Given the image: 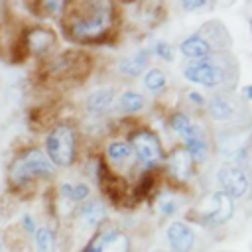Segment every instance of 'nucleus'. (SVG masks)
I'll return each instance as SVG.
<instances>
[{"label":"nucleus","instance_id":"13","mask_svg":"<svg viewBox=\"0 0 252 252\" xmlns=\"http://www.w3.org/2000/svg\"><path fill=\"white\" fill-rule=\"evenodd\" d=\"M148 57H150L148 49H140V51H136V53L124 57V59L120 61L118 69H120V73L128 75V77H136V75H140V73L146 69V65H148Z\"/></svg>","mask_w":252,"mask_h":252},{"label":"nucleus","instance_id":"18","mask_svg":"<svg viewBox=\"0 0 252 252\" xmlns=\"http://www.w3.org/2000/svg\"><path fill=\"white\" fill-rule=\"evenodd\" d=\"M118 106H120L122 112H128V114L138 112V110L144 108V96L140 93H136V91H126V93L120 94Z\"/></svg>","mask_w":252,"mask_h":252},{"label":"nucleus","instance_id":"21","mask_svg":"<svg viewBox=\"0 0 252 252\" xmlns=\"http://www.w3.org/2000/svg\"><path fill=\"white\" fill-rule=\"evenodd\" d=\"M33 234H35V250L37 252H53V248H55V236H53L51 228L39 226Z\"/></svg>","mask_w":252,"mask_h":252},{"label":"nucleus","instance_id":"5","mask_svg":"<svg viewBox=\"0 0 252 252\" xmlns=\"http://www.w3.org/2000/svg\"><path fill=\"white\" fill-rule=\"evenodd\" d=\"M128 144L132 146V152L138 156V161L142 163V167H154L163 158L159 140L150 130H138L136 134H132Z\"/></svg>","mask_w":252,"mask_h":252},{"label":"nucleus","instance_id":"29","mask_svg":"<svg viewBox=\"0 0 252 252\" xmlns=\"http://www.w3.org/2000/svg\"><path fill=\"white\" fill-rule=\"evenodd\" d=\"M0 250H2V244H0Z\"/></svg>","mask_w":252,"mask_h":252},{"label":"nucleus","instance_id":"27","mask_svg":"<svg viewBox=\"0 0 252 252\" xmlns=\"http://www.w3.org/2000/svg\"><path fill=\"white\" fill-rule=\"evenodd\" d=\"M189 96H191V100H193L195 104H205V100H203V96H201L199 93H189Z\"/></svg>","mask_w":252,"mask_h":252},{"label":"nucleus","instance_id":"10","mask_svg":"<svg viewBox=\"0 0 252 252\" xmlns=\"http://www.w3.org/2000/svg\"><path fill=\"white\" fill-rule=\"evenodd\" d=\"M24 41H26L28 51H32V53H45V51H49L55 45V33L51 30H47V28L35 26V28L26 32Z\"/></svg>","mask_w":252,"mask_h":252},{"label":"nucleus","instance_id":"19","mask_svg":"<svg viewBox=\"0 0 252 252\" xmlns=\"http://www.w3.org/2000/svg\"><path fill=\"white\" fill-rule=\"evenodd\" d=\"M144 87L152 93H161L165 87H167V77L161 69H150L146 75H144Z\"/></svg>","mask_w":252,"mask_h":252},{"label":"nucleus","instance_id":"7","mask_svg":"<svg viewBox=\"0 0 252 252\" xmlns=\"http://www.w3.org/2000/svg\"><path fill=\"white\" fill-rule=\"evenodd\" d=\"M128 236H124L116 228H104L93 236V240L85 246L83 252H128Z\"/></svg>","mask_w":252,"mask_h":252},{"label":"nucleus","instance_id":"23","mask_svg":"<svg viewBox=\"0 0 252 252\" xmlns=\"http://www.w3.org/2000/svg\"><path fill=\"white\" fill-rule=\"evenodd\" d=\"M183 150L189 154L191 159H203L207 156V142L203 138H193V140H187Z\"/></svg>","mask_w":252,"mask_h":252},{"label":"nucleus","instance_id":"20","mask_svg":"<svg viewBox=\"0 0 252 252\" xmlns=\"http://www.w3.org/2000/svg\"><path fill=\"white\" fill-rule=\"evenodd\" d=\"M59 191H61V195H63L65 199L75 201V203L85 201V199L89 197V193H91L89 185H85V183H63V185L59 187Z\"/></svg>","mask_w":252,"mask_h":252},{"label":"nucleus","instance_id":"26","mask_svg":"<svg viewBox=\"0 0 252 252\" xmlns=\"http://www.w3.org/2000/svg\"><path fill=\"white\" fill-rule=\"evenodd\" d=\"M205 2H183V8L185 10H197V8H203Z\"/></svg>","mask_w":252,"mask_h":252},{"label":"nucleus","instance_id":"24","mask_svg":"<svg viewBox=\"0 0 252 252\" xmlns=\"http://www.w3.org/2000/svg\"><path fill=\"white\" fill-rule=\"evenodd\" d=\"M156 55L165 59V61H171L173 59V53H171V47L165 43V41H158L156 43Z\"/></svg>","mask_w":252,"mask_h":252},{"label":"nucleus","instance_id":"8","mask_svg":"<svg viewBox=\"0 0 252 252\" xmlns=\"http://www.w3.org/2000/svg\"><path fill=\"white\" fill-rule=\"evenodd\" d=\"M232 213H234V201L222 191H217L211 195L209 207L203 213V219L209 224H222L232 217Z\"/></svg>","mask_w":252,"mask_h":252},{"label":"nucleus","instance_id":"9","mask_svg":"<svg viewBox=\"0 0 252 252\" xmlns=\"http://www.w3.org/2000/svg\"><path fill=\"white\" fill-rule=\"evenodd\" d=\"M167 244L173 252H191L195 246V232L189 224L175 220L165 228Z\"/></svg>","mask_w":252,"mask_h":252},{"label":"nucleus","instance_id":"11","mask_svg":"<svg viewBox=\"0 0 252 252\" xmlns=\"http://www.w3.org/2000/svg\"><path fill=\"white\" fill-rule=\"evenodd\" d=\"M179 51L189 57L191 61H197V59H205V57H211L213 55V45L201 35V33H193L189 37H185L181 43H179Z\"/></svg>","mask_w":252,"mask_h":252},{"label":"nucleus","instance_id":"2","mask_svg":"<svg viewBox=\"0 0 252 252\" xmlns=\"http://www.w3.org/2000/svg\"><path fill=\"white\" fill-rule=\"evenodd\" d=\"M228 69L220 57H205V59H197V61H189L185 67H183V77L189 81V83H195V85H201L205 89H217V87H222L230 75H228Z\"/></svg>","mask_w":252,"mask_h":252},{"label":"nucleus","instance_id":"14","mask_svg":"<svg viewBox=\"0 0 252 252\" xmlns=\"http://www.w3.org/2000/svg\"><path fill=\"white\" fill-rule=\"evenodd\" d=\"M171 128L187 142V140H193V138H201V130L191 122V118L183 112H175L171 116Z\"/></svg>","mask_w":252,"mask_h":252},{"label":"nucleus","instance_id":"28","mask_svg":"<svg viewBox=\"0 0 252 252\" xmlns=\"http://www.w3.org/2000/svg\"><path fill=\"white\" fill-rule=\"evenodd\" d=\"M244 96H246V98H252V85H248V87L244 89Z\"/></svg>","mask_w":252,"mask_h":252},{"label":"nucleus","instance_id":"25","mask_svg":"<svg viewBox=\"0 0 252 252\" xmlns=\"http://www.w3.org/2000/svg\"><path fill=\"white\" fill-rule=\"evenodd\" d=\"M22 226L26 228V232H35V230H37V228H35V220H33L32 215H24V217H22Z\"/></svg>","mask_w":252,"mask_h":252},{"label":"nucleus","instance_id":"15","mask_svg":"<svg viewBox=\"0 0 252 252\" xmlns=\"http://www.w3.org/2000/svg\"><path fill=\"white\" fill-rule=\"evenodd\" d=\"M112 96H114V91L112 89H98V91L91 93L89 98H87V110L89 112H94V114L104 112L112 104Z\"/></svg>","mask_w":252,"mask_h":252},{"label":"nucleus","instance_id":"17","mask_svg":"<svg viewBox=\"0 0 252 252\" xmlns=\"http://www.w3.org/2000/svg\"><path fill=\"white\" fill-rule=\"evenodd\" d=\"M104 213H106V211H104V205H102L100 201H89L87 205H83V207L79 209L81 220L87 222V224H91V226L98 224V222L102 220Z\"/></svg>","mask_w":252,"mask_h":252},{"label":"nucleus","instance_id":"3","mask_svg":"<svg viewBox=\"0 0 252 252\" xmlns=\"http://www.w3.org/2000/svg\"><path fill=\"white\" fill-rule=\"evenodd\" d=\"M55 171V165L47 159V156L37 150V148H30L26 150L18 159H14V163L10 165V177L14 183L24 185L26 181L33 179V177H51Z\"/></svg>","mask_w":252,"mask_h":252},{"label":"nucleus","instance_id":"1","mask_svg":"<svg viewBox=\"0 0 252 252\" xmlns=\"http://www.w3.org/2000/svg\"><path fill=\"white\" fill-rule=\"evenodd\" d=\"M112 26V10L100 2H75L67 6L63 30L71 39L93 41L102 37Z\"/></svg>","mask_w":252,"mask_h":252},{"label":"nucleus","instance_id":"6","mask_svg":"<svg viewBox=\"0 0 252 252\" xmlns=\"http://www.w3.org/2000/svg\"><path fill=\"white\" fill-rule=\"evenodd\" d=\"M217 181L224 195H228L232 201L242 199L250 189V177L240 165H222L217 173Z\"/></svg>","mask_w":252,"mask_h":252},{"label":"nucleus","instance_id":"22","mask_svg":"<svg viewBox=\"0 0 252 252\" xmlns=\"http://www.w3.org/2000/svg\"><path fill=\"white\" fill-rule=\"evenodd\" d=\"M130 154H132V146L128 142H110L106 146V156L112 161H122L126 158H130Z\"/></svg>","mask_w":252,"mask_h":252},{"label":"nucleus","instance_id":"4","mask_svg":"<svg viewBox=\"0 0 252 252\" xmlns=\"http://www.w3.org/2000/svg\"><path fill=\"white\" fill-rule=\"evenodd\" d=\"M75 130L69 124H57L45 138V156L53 165L67 167L75 161Z\"/></svg>","mask_w":252,"mask_h":252},{"label":"nucleus","instance_id":"12","mask_svg":"<svg viewBox=\"0 0 252 252\" xmlns=\"http://www.w3.org/2000/svg\"><path fill=\"white\" fill-rule=\"evenodd\" d=\"M207 108H209L211 118L217 122H230L236 116L234 114V102L224 94L211 96V100L207 102Z\"/></svg>","mask_w":252,"mask_h":252},{"label":"nucleus","instance_id":"16","mask_svg":"<svg viewBox=\"0 0 252 252\" xmlns=\"http://www.w3.org/2000/svg\"><path fill=\"white\" fill-rule=\"evenodd\" d=\"M169 169L177 179H185L191 171V158L183 148H177L169 158Z\"/></svg>","mask_w":252,"mask_h":252}]
</instances>
